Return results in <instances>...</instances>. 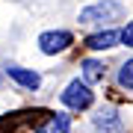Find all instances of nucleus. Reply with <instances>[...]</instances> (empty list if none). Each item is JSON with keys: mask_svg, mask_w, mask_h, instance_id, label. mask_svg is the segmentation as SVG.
Listing matches in <instances>:
<instances>
[{"mask_svg": "<svg viewBox=\"0 0 133 133\" xmlns=\"http://www.w3.org/2000/svg\"><path fill=\"white\" fill-rule=\"evenodd\" d=\"M59 101L68 109H89L92 101H95V92H92L83 80H71V83L65 86V92L59 95Z\"/></svg>", "mask_w": 133, "mask_h": 133, "instance_id": "nucleus-1", "label": "nucleus"}, {"mask_svg": "<svg viewBox=\"0 0 133 133\" xmlns=\"http://www.w3.org/2000/svg\"><path fill=\"white\" fill-rule=\"evenodd\" d=\"M121 15V3L115 0H101L95 6H86L80 12V24H104V21H115Z\"/></svg>", "mask_w": 133, "mask_h": 133, "instance_id": "nucleus-2", "label": "nucleus"}, {"mask_svg": "<svg viewBox=\"0 0 133 133\" xmlns=\"http://www.w3.org/2000/svg\"><path fill=\"white\" fill-rule=\"evenodd\" d=\"M71 42H74V36L68 30H50V33L38 36V48H42V53H48V56H56V53L68 50Z\"/></svg>", "mask_w": 133, "mask_h": 133, "instance_id": "nucleus-3", "label": "nucleus"}, {"mask_svg": "<svg viewBox=\"0 0 133 133\" xmlns=\"http://www.w3.org/2000/svg\"><path fill=\"white\" fill-rule=\"evenodd\" d=\"M6 74L12 77L18 86H24V89H30V92H36L38 86H42V77H38L36 71H30V68H21V65H9L6 68Z\"/></svg>", "mask_w": 133, "mask_h": 133, "instance_id": "nucleus-4", "label": "nucleus"}, {"mask_svg": "<svg viewBox=\"0 0 133 133\" xmlns=\"http://www.w3.org/2000/svg\"><path fill=\"white\" fill-rule=\"evenodd\" d=\"M92 121H95V127H98L101 133H115V130L121 127V115L115 112V109H101Z\"/></svg>", "mask_w": 133, "mask_h": 133, "instance_id": "nucleus-5", "label": "nucleus"}, {"mask_svg": "<svg viewBox=\"0 0 133 133\" xmlns=\"http://www.w3.org/2000/svg\"><path fill=\"white\" fill-rule=\"evenodd\" d=\"M68 130H71V118L65 112H53V115H48V121L36 133H68Z\"/></svg>", "mask_w": 133, "mask_h": 133, "instance_id": "nucleus-6", "label": "nucleus"}, {"mask_svg": "<svg viewBox=\"0 0 133 133\" xmlns=\"http://www.w3.org/2000/svg\"><path fill=\"white\" fill-rule=\"evenodd\" d=\"M115 42H118V33H115V30H101V33H95V36L86 38V48L107 50V48H115Z\"/></svg>", "mask_w": 133, "mask_h": 133, "instance_id": "nucleus-7", "label": "nucleus"}, {"mask_svg": "<svg viewBox=\"0 0 133 133\" xmlns=\"http://www.w3.org/2000/svg\"><path fill=\"white\" fill-rule=\"evenodd\" d=\"M83 77H86V86L89 83H101L104 80V65L101 62H95V59H83Z\"/></svg>", "mask_w": 133, "mask_h": 133, "instance_id": "nucleus-8", "label": "nucleus"}, {"mask_svg": "<svg viewBox=\"0 0 133 133\" xmlns=\"http://www.w3.org/2000/svg\"><path fill=\"white\" fill-rule=\"evenodd\" d=\"M118 86H121V89H127V92L133 89V62H130V59L118 68Z\"/></svg>", "mask_w": 133, "mask_h": 133, "instance_id": "nucleus-9", "label": "nucleus"}, {"mask_svg": "<svg viewBox=\"0 0 133 133\" xmlns=\"http://www.w3.org/2000/svg\"><path fill=\"white\" fill-rule=\"evenodd\" d=\"M118 42H121V44H127V48L133 44V24H130V21H127V27L118 33Z\"/></svg>", "mask_w": 133, "mask_h": 133, "instance_id": "nucleus-10", "label": "nucleus"}]
</instances>
